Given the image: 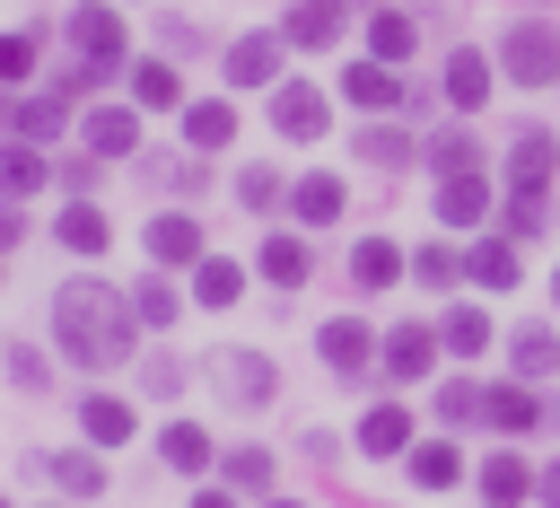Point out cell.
Instances as JSON below:
<instances>
[{
  "label": "cell",
  "instance_id": "6da1fadb",
  "mask_svg": "<svg viewBox=\"0 0 560 508\" xmlns=\"http://www.w3.org/2000/svg\"><path fill=\"white\" fill-rule=\"evenodd\" d=\"M52 324H61V350L79 368H114L131 359V298L114 280H61L52 289Z\"/></svg>",
  "mask_w": 560,
  "mask_h": 508
},
{
  "label": "cell",
  "instance_id": "816d5d0a",
  "mask_svg": "<svg viewBox=\"0 0 560 508\" xmlns=\"http://www.w3.org/2000/svg\"><path fill=\"white\" fill-rule=\"evenodd\" d=\"M551 298H560V272H551Z\"/></svg>",
  "mask_w": 560,
  "mask_h": 508
},
{
  "label": "cell",
  "instance_id": "8fae6325",
  "mask_svg": "<svg viewBox=\"0 0 560 508\" xmlns=\"http://www.w3.org/2000/svg\"><path fill=\"white\" fill-rule=\"evenodd\" d=\"M341 96H350V105H368V114H385V105H402L411 88H402L385 61H359V70H341Z\"/></svg>",
  "mask_w": 560,
  "mask_h": 508
},
{
  "label": "cell",
  "instance_id": "7c38bea8",
  "mask_svg": "<svg viewBox=\"0 0 560 508\" xmlns=\"http://www.w3.org/2000/svg\"><path fill=\"white\" fill-rule=\"evenodd\" d=\"M481 210H490V184L481 175H438V219L446 228H481Z\"/></svg>",
  "mask_w": 560,
  "mask_h": 508
},
{
  "label": "cell",
  "instance_id": "f35d334b",
  "mask_svg": "<svg viewBox=\"0 0 560 508\" xmlns=\"http://www.w3.org/2000/svg\"><path fill=\"white\" fill-rule=\"evenodd\" d=\"M18 131H26V140H52V131H61V96H35V105L18 114Z\"/></svg>",
  "mask_w": 560,
  "mask_h": 508
},
{
  "label": "cell",
  "instance_id": "277c9868",
  "mask_svg": "<svg viewBox=\"0 0 560 508\" xmlns=\"http://www.w3.org/2000/svg\"><path fill=\"white\" fill-rule=\"evenodd\" d=\"M551 175H560V140H551V131H516V149H508V184H516V193H542Z\"/></svg>",
  "mask_w": 560,
  "mask_h": 508
},
{
  "label": "cell",
  "instance_id": "e0dca14e",
  "mask_svg": "<svg viewBox=\"0 0 560 508\" xmlns=\"http://www.w3.org/2000/svg\"><path fill=\"white\" fill-rule=\"evenodd\" d=\"M464 280H481V289H516V245H508V236H481V245L464 254Z\"/></svg>",
  "mask_w": 560,
  "mask_h": 508
},
{
  "label": "cell",
  "instance_id": "44dd1931",
  "mask_svg": "<svg viewBox=\"0 0 560 508\" xmlns=\"http://www.w3.org/2000/svg\"><path fill=\"white\" fill-rule=\"evenodd\" d=\"M508 359H516V377H551V368H560V333H551V324H525V333L508 342Z\"/></svg>",
  "mask_w": 560,
  "mask_h": 508
},
{
  "label": "cell",
  "instance_id": "83f0119b",
  "mask_svg": "<svg viewBox=\"0 0 560 508\" xmlns=\"http://www.w3.org/2000/svg\"><path fill=\"white\" fill-rule=\"evenodd\" d=\"M262 280H271V289H298V280H306V245H298V236H262Z\"/></svg>",
  "mask_w": 560,
  "mask_h": 508
},
{
  "label": "cell",
  "instance_id": "ffe728a7",
  "mask_svg": "<svg viewBox=\"0 0 560 508\" xmlns=\"http://www.w3.org/2000/svg\"><path fill=\"white\" fill-rule=\"evenodd\" d=\"M52 228H61V245H70V254H105V245H114V228H105V210H88V201H70V210H61Z\"/></svg>",
  "mask_w": 560,
  "mask_h": 508
},
{
  "label": "cell",
  "instance_id": "30bf717a",
  "mask_svg": "<svg viewBox=\"0 0 560 508\" xmlns=\"http://www.w3.org/2000/svg\"><path fill=\"white\" fill-rule=\"evenodd\" d=\"M271 70H280V35H236L228 44V79L236 88H271Z\"/></svg>",
  "mask_w": 560,
  "mask_h": 508
},
{
  "label": "cell",
  "instance_id": "cb8c5ba5",
  "mask_svg": "<svg viewBox=\"0 0 560 508\" xmlns=\"http://www.w3.org/2000/svg\"><path fill=\"white\" fill-rule=\"evenodd\" d=\"M481 499H490V508H516V499H534V473H525L516 455H490V464H481Z\"/></svg>",
  "mask_w": 560,
  "mask_h": 508
},
{
  "label": "cell",
  "instance_id": "bcb514c9",
  "mask_svg": "<svg viewBox=\"0 0 560 508\" xmlns=\"http://www.w3.org/2000/svg\"><path fill=\"white\" fill-rule=\"evenodd\" d=\"M140 385H149V394H175V385H184V368H175V359H149V377H140Z\"/></svg>",
  "mask_w": 560,
  "mask_h": 508
},
{
  "label": "cell",
  "instance_id": "8d00e7d4",
  "mask_svg": "<svg viewBox=\"0 0 560 508\" xmlns=\"http://www.w3.org/2000/svg\"><path fill=\"white\" fill-rule=\"evenodd\" d=\"M236 201H245V210H271V201H280V175H271V166H245V175H236Z\"/></svg>",
  "mask_w": 560,
  "mask_h": 508
},
{
  "label": "cell",
  "instance_id": "b9f144b4",
  "mask_svg": "<svg viewBox=\"0 0 560 508\" xmlns=\"http://www.w3.org/2000/svg\"><path fill=\"white\" fill-rule=\"evenodd\" d=\"M542 219H551L542 193H516V201H508V228H516V236H542Z\"/></svg>",
  "mask_w": 560,
  "mask_h": 508
},
{
  "label": "cell",
  "instance_id": "ba28073f",
  "mask_svg": "<svg viewBox=\"0 0 560 508\" xmlns=\"http://www.w3.org/2000/svg\"><path fill=\"white\" fill-rule=\"evenodd\" d=\"M429 359H438V333H429V324H394V333H385V377L411 385V377H429Z\"/></svg>",
  "mask_w": 560,
  "mask_h": 508
},
{
  "label": "cell",
  "instance_id": "d6a6232c",
  "mask_svg": "<svg viewBox=\"0 0 560 508\" xmlns=\"http://www.w3.org/2000/svg\"><path fill=\"white\" fill-rule=\"evenodd\" d=\"M158 455H166V464H184V473H192V464H210V438H201V429H192V420H175V429H166V438H158Z\"/></svg>",
  "mask_w": 560,
  "mask_h": 508
},
{
  "label": "cell",
  "instance_id": "e575fe53",
  "mask_svg": "<svg viewBox=\"0 0 560 508\" xmlns=\"http://www.w3.org/2000/svg\"><path fill=\"white\" fill-rule=\"evenodd\" d=\"M52 473H61V490H79V499H96V490H105V464H96V455H61Z\"/></svg>",
  "mask_w": 560,
  "mask_h": 508
},
{
  "label": "cell",
  "instance_id": "ab89813d",
  "mask_svg": "<svg viewBox=\"0 0 560 508\" xmlns=\"http://www.w3.org/2000/svg\"><path fill=\"white\" fill-rule=\"evenodd\" d=\"M411 272H420V280H429V289H446V280H455V272H464V263H455V254H446V245H420V254H411Z\"/></svg>",
  "mask_w": 560,
  "mask_h": 508
},
{
  "label": "cell",
  "instance_id": "7402d4cb",
  "mask_svg": "<svg viewBox=\"0 0 560 508\" xmlns=\"http://www.w3.org/2000/svg\"><path fill=\"white\" fill-rule=\"evenodd\" d=\"M359 447H368V455H402V447H411V412H394V403H376V412L359 420Z\"/></svg>",
  "mask_w": 560,
  "mask_h": 508
},
{
  "label": "cell",
  "instance_id": "2e32d148",
  "mask_svg": "<svg viewBox=\"0 0 560 508\" xmlns=\"http://www.w3.org/2000/svg\"><path fill=\"white\" fill-rule=\"evenodd\" d=\"M149 254H158V263H192V254H201V219H184V210L149 219Z\"/></svg>",
  "mask_w": 560,
  "mask_h": 508
},
{
  "label": "cell",
  "instance_id": "f6af8a7d",
  "mask_svg": "<svg viewBox=\"0 0 560 508\" xmlns=\"http://www.w3.org/2000/svg\"><path fill=\"white\" fill-rule=\"evenodd\" d=\"M9 377H18V385H44V359H35L26 342H9Z\"/></svg>",
  "mask_w": 560,
  "mask_h": 508
},
{
  "label": "cell",
  "instance_id": "f546056e",
  "mask_svg": "<svg viewBox=\"0 0 560 508\" xmlns=\"http://www.w3.org/2000/svg\"><path fill=\"white\" fill-rule=\"evenodd\" d=\"M192 289H201V307H236V298H245V272H236V263H219V254H210V263H201V272H192Z\"/></svg>",
  "mask_w": 560,
  "mask_h": 508
},
{
  "label": "cell",
  "instance_id": "5b68a950",
  "mask_svg": "<svg viewBox=\"0 0 560 508\" xmlns=\"http://www.w3.org/2000/svg\"><path fill=\"white\" fill-rule=\"evenodd\" d=\"M271 131H280V140H324V96L289 79V88L271 96Z\"/></svg>",
  "mask_w": 560,
  "mask_h": 508
},
{
  "label": "cell",
  "instance_id": "7a4b0ae2",
  "mask_svg": "<svg viewBox=\"0 0 560 508\" xmlns=\"http://www.w3.org/2000/svg\"><path fill=\"white\" fill-rule=\"evenodd\" d=\"M499 70L525 79V88H551V79H560V26H542V18L508 26V35H499Z\"/></svg>",
  "mask_w": 560,
  "mask_h": 508
},
{
  "label": "cell",
  "instance_id": "c3c4849f",
  "mask_svg": "<svg viewBox=\"0 0 560 508\" xmlns=\"http://www.w3.org/2000/svg\"><path fill=\"white\" fill-rule=\"evenodd\" d=\"M534 499H551V508H560V464H551V473H534Z\"/></svg>",
  "mask_w": 560,
  "mask_h": 508
},
{
  "label": "cell",
  "instance_id": "7bdbcfd3",
  "mask_svg": "<svg viewBox=\"0 0 560 508\" xmlns=\"http://www.w3.org/2000/svg\"><path fill=\"white\" fill-rule=\"evenodd\" d=\"M438 412H446V420H472V412H481V385H464V377L438 385Z\"/></svg>",
  "mask_w": 560,
  "mask_h": 508
},
{
  "label": "cell",
  "instance_id": "4dcf8cb0",
  "mask_svg": "<svg viewBox=\"0 0 560 508\" xmlns=\"http://www.w3.org/2000/svg\"><path fill=\"white\" fill-rule=\"evenodd\" d=\"M429 166H438V175H481V149H472L464 131H438V140H429Z\"/></svg>",
  "mask_w": 560,
  "mask_h": 508
},
{
  "label": "cell",
  "instance_id": "d4e9b609",
  "mask_svg": "<svg viewBox=\"0 0 560 508\" xmlns=\"http://www.w3.org/2000/svg\"><path fill=\"white\" fill-rule=\"evenodd\" d=\"M289 201H298V219H306V228H332V219H341V175H306Z\"/></svg>",
  "mask_w": 560,
  "mask_h": 508
},
{
  "label": "cell",
  "instance_id": "f5cc1de1",
  "mask_svg": "<svg viewBox=\"0 0 560 508\" xmlns=\"http://www.w3.org/2000/svg\"><path fill=\"white\" fill-rule=\"evenodd\" d=\"M0 508H9V499H0Z\"/></svg>",
  "mask_w": 560,
  "mask_h": 508
},
{
  "label": "cell",
  "instance_id": "7dc6e473",
  "mask_svg": "<svg viewBox=\"0 0 560 508\" xmlns=\"http://www.w3.org/2000/svg\"><path fill=\"white\" fill-rule=\"evenodd\" d=\"M18 236H26V219H18V210H0V254H9Z\"/></svg>",
  "mask_w": 560,
  "mask_h": 508
},
{
  "label": "cell",
  "instance_id": "ee69618b",
  "mask_svg": "<svg viewBox=\"0 0 560 508\" xmlns=\"http://www.w3.org/2000/svg\"><path fill=\"white\" fill-rule=\"evenodd\" d=\"M26 61H35V35H0V88L26 79Z\"/></svg>",
  "mask_w": 560,
  "mask_h": 508
},
{
  "label": "cell",
  "instance_id": "1f68e13d",
  "mask_svg": "<svg viewBox=\"0 0 560 508\" xmlns=\"http://www.w3.org/2000/svg\"><path fill=\"white\" fill-rule=\"evenodd\" d=\"M35 184H44V158L18 149V140H0V193H35Z\"/></svg>",
  "mask_w": 560,
  "mask_h": 508
},
{
  "label": "cell",
  "instance_id": "603a6c76",
  "mask_svg": "<svg viewBox=\"0 0 560 508\" xmlns=\"http://www.w3.org/2000/svg\"><path fill=\"white\" fill-rule=\"evenodd\" d=\"M402 464H411V482H420V490H446V482L464 473V455H455V447H438V438H420V447H402Z\"/></svg>",
  "mask_w": 560,
  "mask_h": 508
},
{
  "label": "cell",
  "instance_id": "52a82bcc",
  "mask_svg": "<svg viewBox=\"0 0 560 508\" xmlns=\"http://www.w3.org/2000/svg\"><path fill=\"white\" fill-rule=\"evenodd\" d=\"M184 140H192V158L228 149V140H236V105H228V96H201V105H184Z\"/></svg>",
  "mask_w": 560,
  "mask_h": 508
},
{
  "label": "cell",
  "instance_id": "3957f363",
  "mask_svg": "<svg viewBox=\"0 0 560 508\" xmlns=\"http://www.w3.org/2000/svg\"><path fill=\"white\" fill-rule=\"evenodd\" d=\"M70 44H79L96 70H122V44H131V35H122L114 9H70Z\"/></svg>",
  "mask_w": 560,
  "mask_h": 508
},
{
  "label": "cell",
  "instance_id": "60d3db41",
  "mask_svg": "<svg viewBox=\"0 0 560 508\" xmlns=\"http://www.w3.org/2000/svg\"><path fill=\"white\" fill-rule=\"evenodd\" d=\"M228 482L262 490V482H271V455H262V447H236V455H228Z\"/></svg>",
  "mask_w": 560,
  "mask_h": 508
},
{
  "label": "cell",
  "instance_id": "d590c367",
  "mask_svg": "<svg viewBox=\"0 0 560 508\" xmlns=\"http://www.w3.org/2000/svg\"><path fill=\"white\" fill-rule=\"evenodd\" d=\"M359 149H368L376 166H402V158H411V140H402L394 123H376V131H359Z\"/></svg>",
  "mask_w": 560,
  "mask_h": 508
},
{
  "label": "cell",
  "instance_id": "836d02e7",
  "mask_svg": "<svg viewBox=\"0 0 560 508\" xmlns=\"http://www.w3.org/2000/svg\"><path fill=\"white\" fill-rule=\"evenodd\" d=\"M131 96H140V105H175L184 88H175V70H166V61H140V70H131Z\"/></svg>",
  "mask_w": 560,
  "mask_h": 508
},
{
  "label": "cell",
  "instance_id": "484cf974",
  "mask_svg": "<svg viewBox=\"0 0 560 508\" xmlns=\"http://www.w3.org/2000/svg\"><path fill=\"white\" fill-rule=\"evenodd\" d=\"M438 342H446L455 359H481V350H490V315H481V307H455V315L438 324Z\"/></svg>",
  "mask_w": 560,
  "mask_h": 508
},
{
  "label": "cell",
  "instance_id": "f907efd6",
  "mask_svg": "<svg viewBox=\"0 0 560 508\" xmlns=\"http://www.w3.org/2000/svg\"><path fill=\"white\" fill-rule=\"evenodd\" d=\"M271 508H298V499H271Z\"/></svg>",
  "mask_w": 560,
  "mask_h": 508
},
{
  "label": "cell",
  "instance_id": "8992f818",
  "mask_svg": "<svg viewBox=\"0 0 560 508\" xmlns=\"http://www.w3.org/2000/svg\"><path fill=\"white\" fill-rule=\"evenodd\" d=\"M79 140H88L96 158H131V149H140V114H131V105H96V114L79 123Z\"/></svg>",
  "mask_w": 560,
  "mask_h": 508
},
{
  "label": "cell",
  "instance_id": "d6986e66",
  "mask_svg": "<svg viewBox=\"0 0 560 508\" xmlns=\"http://www.w3.org/2000/svg\"><path fill=\"white\" fill-rule=\"evenodd\" d=\"M341 35V0H306V9H289V26H280V44H332Z\"/></svg>",
  "mask_w": 560,
  "mask_h": 508
},
{
  "label": "cell",
  "instance_id": "4316f807",
  "mask_svg": "<svg viewBox=\"0 0 560 508\" xmlns=\"http://www.w3.org/2000/svg\"><path fill=\"white\" fill-rule=\"evenodd\" d=\"M368 44H376V61H402V53L420 44V26H411L402 9H376V18H368Z\"/></svg>",
  "mask_w": 560,
  "mask_h": 508
},
{
  "label": "cell",
  "instance_id": "4fadbf2b",
  "mask_svg": "<svg viewBox=\"0 0 560 508\" xmlns=\"http://www.w3.org/2000/svg\"><path fill=\"white\" fill-rule=\"evenodd\" d=\"M350 280H359V289H394V280H402V245H394V236H359Z\"/></svg>",
  "mask_w": 560,
  "mask_h": 508
},
{
  "label": "cell",
  "instance_id": "681fc988",
  "mask_svg": "<svg viewBox=\"0 0 560 508\" xmlns=\"http://www.w3.org/2000/svg\"><path fill=\"white\" fill-rule=\"evenodd\" d=\"M192 508H236V499H228V490H201V499H192Z\"/></svg>",
  "mask_w": 560,
  "mask_h": 508
},
{
  "label": "cell",
  "instance_id": "5bb4252c",
  "mask_svg": "<svg viewBox=\"0 0 560 508\" xmlns=\"http://www.w3.org/2000/svg\"><path fill=\"white\" fill-rule=\"evenodd\" d=\"M368 350H376V342H368V324H350V315H332V324H324V368H332V377H359V368H368Z\"/></svg>",
  "mask_w": 560,
  "mask_h": 508
},
{
  "label": "cell",
  "instance_id": "9a60e30c",
  "mask_svg": "<svg viewBox=\"0 0 560 508\" xmlns=\"http://www.w3.org/2000/svg\"><path fill=\"white\" fill-rule=\"evenodd\" d=\"M481 420H490V429H508V438H525V429L542 420V403H534L525 385H490V394H481Z\"/></svg>",
  "mask_w": 560,
  "mask_h": 508
},
{
  "label": "cell",
  "instance_id": "f1b7e54d",
  "mask_svg": "<svg viewBox=\"0 0 560 508\" xmlns=\"http://www.w3.org/2000/svg\"><path fill=\"white\" fill-rule=\"evenodd\" d=\"M446 96H455V105H481V96H490V61H481V53H455V61H446Z\"/></svg>",
  "mask_w": 560,
  "mask_h": 508
},
{
  "label": "cell",
  "instance_id": "9c48e42d",
  "mask_svg": "<svg viewBox=\"0 0 560 508\" xmlns=\"http://www.w3.org/2000/svg\"><path fill=\"white\" fill-rule=\"evenodd\" d=\"M210 368H219V385H228V394H236V403H262V394H271V385H280V377H271V359H262V350H219V359H210Z\"/></svg>",
  "mask_w": 560,
  "mask_h": 508
},
{
  "label": "cell",
  "instance_id": "ac0fdd59",
  "mask_svg": "<svg viewBox=\"0 0 560 508\" xmlns=\"http://www.w3.org/2000/svg\"><path fill=\"white\" fill-rule=\"evenodd\" d=\"M79 429H88L96 447H122V438H131V403H122V394H88V403H79Z\"/></svg>",
  "mask_w": 560,
  "mask_h": 508
},
{
  "label": "cell",
  "instance_id": "74e56055",
  "mask_svg": "<svg viewBox=\"0 0 560 508\" xmlns=\"http://www.w3.org/2000/svg\"><path fill=\"white\" fill-rule=\"evenodd\" d=\"M131 315H140V324H166V315H175V289H166V280H140V289H131Z\"/></svg>",
  "mask_w": 560,
  "mask_h": 508
}]
</instances>
